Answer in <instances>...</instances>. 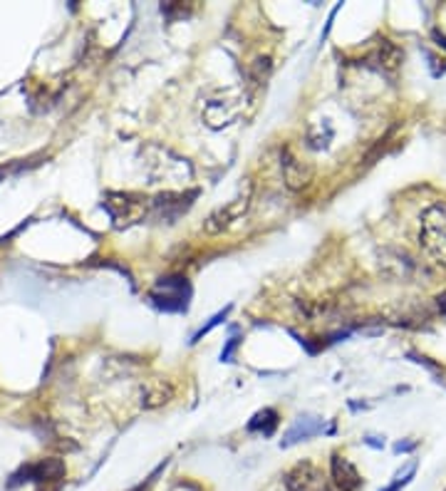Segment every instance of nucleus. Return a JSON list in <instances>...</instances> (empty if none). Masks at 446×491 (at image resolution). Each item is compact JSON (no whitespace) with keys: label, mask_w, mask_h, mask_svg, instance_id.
Wrapping results in <instances>:
<instances>
[{"label":"nucleus","mask_w":446,"mask_h":491,"mask_svg":"<svg viewBox=\"0 0 446 491\" xmlns=\"http://www.w3.org/2000/svg\"><path fill=\"white\" fill-rule=\"evenodd\" d=\"M419 244L434 264L446 268V201H437L422 214Z\"/></svg>","instance_id":"obj_1"},{"label":"nucleus","mask_w":446,"mask_h":491,"mask_svg":"<svg viewBox=\"0 0 446 491\" xmlns=\"http://www.w3.org/2000/svg\"><path fill=\"white\" fill-rule=\"evenodd\" d=\"M102 207L107 208V214L112 217L114 226H132L137 221H142L147 217V211L152 208L149 198L139 197V194H124V191H109L102 201Z\"/></svg>","instance_id":"obj_2"},{"label":"nucleus","mask_w":446,"mask_h":491,"mask_svg":"<svg viewBox=\"0 0 446 491\" xmlns=\"http://www.w3.org/2000/svg\"><path fill=\"white\" fill-rule=\"evenodd\" d=\"M149 298H152V303L159 311L181 313L189 308L191 285L184 275H166V278L157 281Z\"/></svg>","instance_id":"obj_3"},{"label":"nucleus","mask_w":446,"mask_h":491,"mask_svg":"<svg viewBox=\"0 0 446 491\" xmlns=\"http://www.w3.org/2000/svg\"><path fill=\"white\" fill-rule=\"evenodd\" d=\"M251 207V184H246V191H241L233 201H228L226 207L216 208L209 218H206V234H221V231H226L236 224L238 218L243 217Z\"/></svg>","instance_id":"obj_4"},{"label":"nucleus","mask_w":446,"mask_h":491,"mask_svg":"<svg viewBox=\"0 0 446 491\" xmlns=\"http://www.w3.org/2000/svg\"><path fill=\"white\" fill-rule=\"evenodd\" d=\"M65 477V464L60 459H43V462L28 464L23 467L15 477L10 486H18L23 482H33V484H50V482H60Z\"/></svg>","instance_id":"obj_5"},{"label":"nucleus","mask_w":446,"mask_h":491,"mask_svg":"<svg viewBox=\"0 0 446 491\" xmlns=\"http://www.w3.org/2000/svg\"><path fill=\"white\" fill-rule=\"evenodd\" d=\"M280 167H283V179L288 189L293 191L305 189V187L313 181V164L300 161L290 149H283V161H280Z\"/></svg>","instance_id":"obj_6"},{"label":"nucleus","mask_w":446,"mask_h":491,"mask_svg":"<svg viewBox=\"0 0 446 491\" xmlns=\"http://www.w3.org/2000/svg\"><path fill=\"white\" fill-rule=\"evenodd\" d=\"M288 491H318L323 486V474L313 462H298L285 474Z\"/></svg>","instance_id":"obj_7"},{"label":"nucleus","mask_w":446,"mask_h":491,"mask_svg":"<svg viewBox=\"0 0 446 491\" xmlns=\"http://www.w3.org/2000/svg\"><path fill=\"white\" fill-rule=\"evenodd\" d=\"M330 474H333V484L340 491H357L362 486V477L357 472V467L342 454H333Z\"/></svg>","instance_id":"obj_8"},{"label":"nucleus","mask_w":446,"mask_h":491,"mask_svg":"<svg viewBox=\"0 0 446 491\" xmlns=\"http://www.w3.org/2000/svg\"><path fill=\"white\" fill-rule=\"evenodd\" d=\"M325 422L318 419V417H298L293 422V427L288 429V435L283 437V447H293L298 442H305L315 435H323Z\"/></svg>","instance_id":"obj_9"},{"label":"nucleus","mask_w":446,"mask_h":491,"mask_svg":"<svg viewBox=\"0 0 446 491\" xmlns=\"http://www.w3.org/2000/svg\"><path fill=\"white\" fill-rule=\"evenodd\" d=\"M375 60H377L380 70H384V72H394V70L402 65V50H399L394 43H390V40H382L380 48L375 53Z\"/></svg>","instance_id":"obj_10"},{"label":"nucleus","mask_w":446,"mask_h":491,"mask_svg":"<svg viewBox=\"0 0 446 491\" xmlns=\"http://www.w3.org/2000/svg\"><path fill=\"white\" fill-rule=\"evenodd\" d=\"M276 427H278V412L276 409H270V407H266V409L256 412L253 419L248 422V432H258V435L270 437L273 432H276Z\"/></svg>","instance_id":"obj_11"},{"label":"nucleus","mask_w":446,"mask_h":491,"mask_svg":"<svg viewBox=\"0 0 446 491\" xmlns=\"http://www.w3.org/2000/svg\"><path fill=\"white\" fill-rule=\"evenodd\" d=\"M171 397V388L162 385V382H154L149 388L142 392V405L144 407H159L164 402H169Z\"/></svg>","instance_id":"obj_12"},{"label":"nucleus","mask_w":446,"mask_h":491,"mask_svg":"<svg viewBox=\"0 0 446 491\" xmlns=\"http://www.w3.org/2000/svg\"><path fill=\"white\" fill-rule=\"evenodd\" d=\"M228 311H231V308H226V311H221V313H216V315H214V318H211L209 321V325H204V328H201L199 332H196V335H194V342H199L201 338H204V335H206V332L211 331V328H216V325H219L221 321H226V315H228Z\"/></svg>","instance_id":"obj_13"},{"label":"nucleus","mask_w":446,"mask_h":491,"mask_svg":"<svg viewBox=\"0 0 446 491\" xmlns=\"http://www.w3.org/2000/svg\"><path fill=\"white\" fill-rule=\"evenodd\" d=\"M412 477H414V464H412V467H409V469L404 474H399L397 482L390 484V486H387V489H384V491H399V489H402V486H407L409 479H412Z\"/></svg>","instance_id":"obj_14"},{"label":"nucleus","mask_w":446,"mask_h":491,"mask_svg":"<svg viewBox=\"0 0 446 491\" xmlns=\"http://www.w3.org/2000/svg\"><path fill=\"white\" fill-rule=\"evenodd\" d=\"M236 345H238V338H236V335H233V338L228 341L226 350L221 352V360H223V362H228V360H231V355H233V350H236Z\"/></svg>","instance_id":"obj_15"},{"label":"nucleus","mask_w":446,"mask_h":491,"mask_svg":"<svg viewBox=\"0 0 446 491\" xmlns=\"http://www.w3.org/2000/svg\"><path fill=\"white\" fill-rule=\"evenodd\" d=\"M437 303H439V311H441V313H446V294H441V295H439V298H437Z\"/></svg>","instance_id":"obj_16"},{"label":"nucleus","mask_w":446,"mask_h":491,"mask_svg":"<svg viewBox=\"0 0 446 491\" xmlns=\"http://www.w3.org/2000/svg\"><path fill=\"white\" fill-rule=\"evenodd\" d=\"M318 491H340V489H337L335 484H327V486H325V484H323V486H320V489H318Z\"/></svg>","instance_id":"obj_17"}]
</instances>
